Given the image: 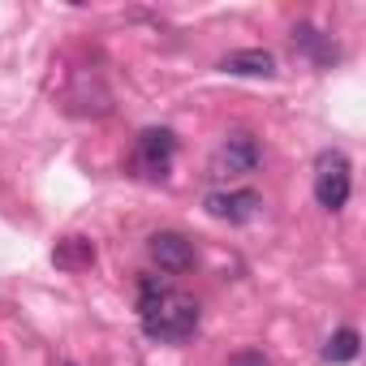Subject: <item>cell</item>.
<instances>
[{
    "label": "cell",
    "mask_w": 366,
    "mask_h": 366,
    "mask_svg": "<svg viewBox=\"0 0 366 366\" xmlns=\"http://www.w3.org/2000/svg\"><path fill=\"white\" fill-rule=\"evenodd\" d=\"M259 164H263V147L254 142V134L237 129V134H229V138L216 147V155H212V177H250Z\"/></svg>",
    "instance_id": "cell-4"
},
{
    "label": "cell",
    "mask_w": 366,
    "mask_h": 366,
    "mask_svg": "<svg viewBox=\"0 0 366 366\" xmlns=\"http://www.w3.org/2000/svg\"><path fill=\"white\" fill-rule=\"evenodd\" d=\"M65 366H74V362H65Z\"/></svg>",
    "instance_id": "cell-12"
},
{
    "label": "cell",
    "mask_w": 366,
    "mask_h": 366,
    "mask_svg": "<svg viewBox=\"0 0 366 366\" xmlns=\"http://www.w3.org/2000/svg\"><path fill=\"white\" fill-rule=\"evenodd\" d=\"M172 155H177V134L172 129H142L138 142H134V172L147 177V181H164L168 168H172Z\"/></svg>",
    "instance_id": "cell-3"
},
{
    "label": "cell",
    "mask_w": 366,
    "mask_h": 366,
    "mask_svg": "<svg viewBox=\"0 0 366 366\" xmlns=\"http://www.w3.org/2000/svg\"><path fill=\"white\" fill-rule=\"evenodd\" d=\"M220 69L233 74V78H272L276 74V56L267 48H237V52H229L220 61Z\"/></svg>",
    "instance_id": "cell-7"
},
{
    "label": "cell",
    "mask_w": 366,
    "mask_h": 366,
    "mask_svg": "<svg viewBox=\"0 0 366 366\" xmlns=\"http://www.w3.org/2000/svg\"><path fill=\"white\" fill-rule=\"evenodd\" d=\"M52 263H56L61 272H86V267L95 263V242H91V237H82V233H69V237H61V242H56Z\"/></svg>",
    "instance_id": "cell-8"
},
{
    "label": "cell",
    "mask_w": 366,
    "mask_h": 366,
    "mask_svg": "<svg viewBox=\"0 0 366 366\" xmlns=\"http://www.w3.org/2000/svg\"><path fill=\"white\" fill-rule=\"evenodd\" d=\"M207 216L212 220H224V224H250L259 212H263V199L254 190H216L203 199Z\"/></svg>",
    "instance_id": "cell-6"
},
{
    "label": "cell",
    "mask_w": 366,
    "mask_h": 366,
    "mask_svg": "<svg viewBox=\"0 0 366 366\" xmlns=\"http://www.w3.org/2000/svg\"><path fill=\"white\" fill-rule=\"evenodd\" d=\"M224 366H272V357H263L259 349H242V353H233Z\"/></svg>",
    "instance_id": "cell-11"
},
{
    "label": "cell",
    "mask_w": 366,
    "mask_h": 366,
    "mask_svg": "<svg viewBox=\"0 0 366 366\" xmlns=\"http://www.w3.org/2000/svg\"><path fill=\"white\" fill-rule=\"evenodd\" d=\"M147 254L159 272L168 276H181V272H190L194 267V242L186 233H177V229H159L147 237Z\"/></svg>",
    "instance_id": "cell-5"
},
{
    "label": "cell",
    "mask_w": 366,
    "mask_h": 366,
    "mask_svg": "<svg viewBox=\"0 0 366 366\" xmlns=\"http://www.w3.org/2000/svg\"><path fill=\"white\" fill-rule=\"evenodd\" d=\"M353 194V168L345 151H323L315 159V203L323 212H340Z\"/></svg>",
    "instance_id": "cell-2"
},
{
    "label": "cell",
    "mask_w": 366,
    "mask_h": 366,
    "mask_svg": "<svg viewBox=\"0 0 366 366\" xmlns=\"http://www.w3.org/2000/svg\"><path fill=\"white\" fill-rule=\"evenodd\" d=\"M293 44H297L302 52H310L319 65H327V61L336 56V48H332V44H327V39H323L315 26H297V31H293Z\"/></svg>",
    "instance_id": "cell-10"
},
{
    "label": "cell",
    "mask_w": 366,
    "mask_h": 366,
    "mask_svg": "<svg viewBox=\"0 0 366 366\" xmlns=\"http://www.w3.org/2000/svg\"><path fill=\"white\" fill-rule=\"evenodd\" d=\"M357 345H362V336H357L353 327H340V332H332V336H327V345H323V362L345 366V362H353V357H357Z\"/></svg>",
    "instance_id": "cell-9"
},
{
    "label": "cell",
    "mask_w": 366,
    "mask_h": 366,
    "mask_svg": "<svg viewBox=\"0 0 366 366\" xmlns=\"http://www.w3.org/2000/svg\"><path fill=\"white\" fill-rule=\"evenodd\" d=\"M199 302L168 289L164 280L155 276H138V319H142V332L159 345H181L186 336H194L199 327Z\"/></svg>",
    "instance_id": "cell-1"
}]
</instances>
